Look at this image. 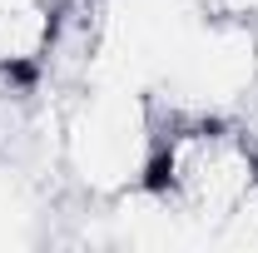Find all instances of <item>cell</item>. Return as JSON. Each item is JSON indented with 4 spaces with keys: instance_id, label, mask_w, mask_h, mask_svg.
Wrapping results in <instances>:
<instances>
[{
    "instance_id": "1",
    "label": "cell",
    "mask_w": 258,
    "mask_h": 253,
    "mask_svg": "<svg viewBox=\"0 0 258 253\" xmlns=\"http://www.w3.org/2000/svg\"><path fill=\"white\" fill-rule=\"evenodd\" d=\"M159 124L164 119L144 90L114 80H80V90L55 109L50 159L90 204H104L144 184Z\"/></svg>"
},
{
    "instance_id": "4",
    "label": "cell",
    "mask_w": 258,
    "mask_h": 253,
    "mask_svg": "<svg viewBox=\"0 0 258 253\" xmlns=\"http://www.w3.org/2000/svg\"><path fill=\"white\" fill-rule=\"evenodd\" d=\"M80 0H0V75L35 90L75 30Z\"/></svg>"
},
{
    "instance_id": "5",
    "label": "cell",
    "mask_w": 258,
    "mask_h": 253,
    "mask_svg": "<svg viewBox=\"0 0 258 253\" xmlns=\"http://www.w3.org/2000/svg\"><path fill=\"white\" fill-rule=\"evenodd\" d=\"M40 219H45V194L35 184V174L20 169L15 159H5V149H0V248L35 243Z\"/></svg>"
},
{
    "instance_id": "2",
    "label": "cell",
    "mask_w": 258,
    "mask_h": 253,
    "mask_svg": "<svg viewBox=\"0 0 258 253\" xmlns=\"http://www.w3.org/2000/svg\"><path fill=\"white\" fill-rule=\"evenodd\" d=\"M144 184L159 199H169L179 219L194 223L204 248H214V228L258 184V139L243 119H224V114L164 119Z\"/></svg>"
},
{
    "instance_id": "6",
    "label": "cell",
    "mask_w": 258,
    "mask_h": 253,
    "mask_svg": "<svg viewBox=\"0 0 258 253\" xmlns=\"http://www.w3.org/2000/svg\"><path fill=\"white\" fill-rule=\"evenodd\" d=\"M20 114H25V85L0 75V149L20 134Z\"/></svg>"
},
{
    "instance_id": "7",
    "label": "cell",
    "mask_w": 258,
    "mask_h": 253,
    "mask_svg": "<svg viewBox=\"0 0 258 253\" xmlns=\"http://www.w3.org/2000/svg\"><path fill=\"white\" fill-rule=\"evenodd\" d=\"M209 15H228V20H248L258 25V0H204Z\"/></svg>"
},
{
    "instance_id": "3",
    "label": "cell",
    "mask_w": 258,
    "mask_h": 253,
    "mask_svg": "<svg viewBox=\"0 0 258 253\" xmlns=\"http://www.w3.org/2000/svg\"><path fill=\"white\" fill-rule=\"evenodd\" d=\"M258 99V25L204 15L199 30L164 70L154 109L159 119H194V114H224L243 119Z\"/></svg>"
}]
</instances>
